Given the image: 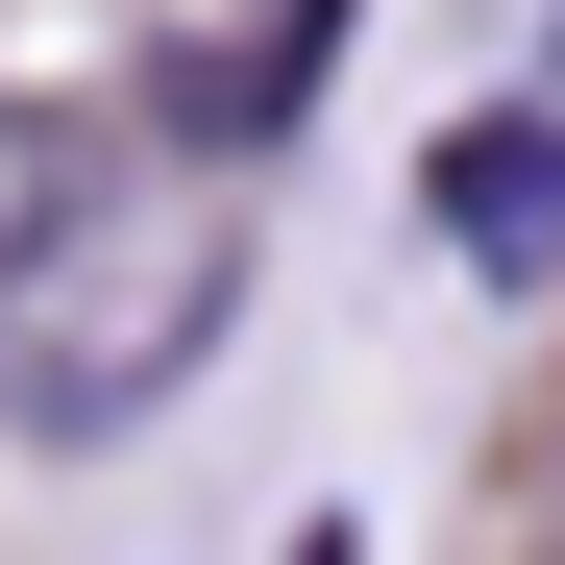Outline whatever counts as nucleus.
I'll use <instances>...</instances> for the list:
<instances>
[{
  "label": "nucleus",
  "mask_w": 565,
  "mask_h": 565,
  "mask_svg": "<svg viewBox=\"0 0 565 565\" xmlns=\"http://www.w3.org/2000/svg\"><path fill=\"white\" fill-rule=\"evenodd\" d=\"M74 222H99V198H74V124H50V99H0V296H25Z\"/></svg>",
  "instance_id": "obj_4"
},
{
  "label": "nucleus",
  "mask_w": 565,
  "mask_h": 565,
  "mask_svg": "<svg viewBox=\"0 0 565 565\" xmlns=\"http://www.w3.org/2000/svg\"><path fill=\"white\" fill-rule=\"evenodd\" d=\"M418 222L492 270V296H516V270H565V99H467V124L418 148Z\"/></svg>",
  "instance_id": "obj_2"
},
{
  "label": "nucleus",
  "mask_w": 565,
  "mask_h": 565,
  "mask_svg": "<svg viewBox=\"0 0 565 565\" xmlns=\"http://www.w3.org/2000/svg\"><path fill=\"white\" fill-rule=\"evenodd\" d=\"M541 99H565V50H541Z\"/></svg>",
  "instance_id": "obj_5"
},
{
  "label": "nucleus",
  "mask_w": 565,
  "mask_h": 565,
  "mask_svg": "<svg viewBox=\"0 0 565 565\" xmlns=\"http://www.w3.org/2000/svg\"><path fill=\"white\" fill-rule=\"evenodd\" d=\"M320 25H344V0H270V25H222L198 74H172V124H198V148H246V124H296V99H320Z\"/></svg>",
  "instance_id": "obj_3"
},
{
  "label": "nucleus",
  "mask_w": 565,
  "mask_h": 565,
  "mask_svg": "<svg viewBox=\"0 0 565 565\" xmlns=\"http://www.w3.org/2000/svg\"><path fill=\"white\" fill-rule=\"evenodd\" d=\"M246 320V222H74L25 296H0V418L25 443H148L172 394H198V344Z\"/></svg>",
  "instance_id": "obj_1"
}]
</instances>
